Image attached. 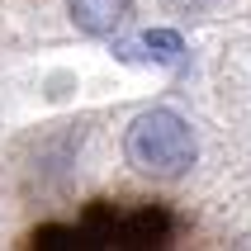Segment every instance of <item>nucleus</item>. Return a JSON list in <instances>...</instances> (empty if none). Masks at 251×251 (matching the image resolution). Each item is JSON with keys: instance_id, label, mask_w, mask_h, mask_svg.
Masks as SVG:
<instances>
[{"instance_id": "obj_1", "label": "nucleus", "mask_w": 251, "mask_h": 251, "mask_svg": "<svg viewBox=\"0 0 251 251\" xmlns=\"http://www.w3.org/2000/svg\"><path fill=\"white\" fill-rule=\"evenodd\" d=\"M124 156L138 176H152V180H180L185 171L199 161V138L190 119L180 109H166V104H152L142 109L124 133Z\"/></svg>"}, {"instance_id": "obj_2", "label": "nucleus", "mask_w": 251, "mask_h": 251, "mask_svg": "<svg viewBox=\"0 0 251 251\" xmlns=\"http://www.w3.org/2000/svg\"><path fill=\"white\" fill-rule=\"evenodd\" d=\"M171 237V218L156 209H128V204H109V209L85 213L76 227H48L38 232V247H161Z\"/></svg>"}, {"instance_id": "obj_3", "label": "nucleus", "mask_w": 251, "mask_h": 251, "mask_svg": "<svg viewBox=\"0 0 251 251\" xmlns=\"http://www.w3.org/2000/svg\"><path fill=\"white\" fill-rule=\"evenodd\" d=\"M67 10L85 38H114L133 14V0H67Z\"/></svg>"}, {"instance_id": "obj_4", "label": "nucleus", "mask_w": 251, "mask_h": 251, "mask_svg": "<svg viewBox=\"0 0 251 251\" xmlns=\"http://www.w3.org/2000/svg\"><path fill=\"white\" fill-rule=\"evenodd\" d=\"M114 52L124 62H152V67H185V38L176 28H147L133 43H119Z\"/></svg>"}, {"instance_id": "obj_5", "label": "nucleus", "mask_w": 251, "mask_h": 251, "mask_svg": "<svg viewBox=\"0 0 251 251\" xmlns=\"http://www.w3.org/2000/svg\"><path fill=\"white\" fill-rule=\"evenodd\" d=\"M223 5V0H161V10L171 14H190V19H199V14H213Z\"/></svg>"}]
</instances>
